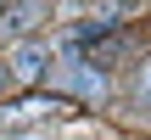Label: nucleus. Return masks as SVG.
<instances>
[{
	"mask_svg": "<svg viewBox=\"0 0 151 140\" xmlns=\"http://www.w3.org/2000/svg\"><path fill=\"white\" fill-rule=\"evenodd\" d=\"M56 84H62V90H73V95H90V101H101V95H106V67H95L90 56L67 51V56H62V73H56Z\"/></svg>",
	"mask_w": 151,
	"mask_h": 140,
	"instance_id": "f257e3e1",
	"label": "nucleus"
},
{
	"mask_svg": "<svg viewBox=\"0 0 151 140\" xmlns=\"http://www.w3.org/2000/svg\"><path fill=\"white\" fill-rule=\"evenodd\" d=\"M45 67H50L45 45H17V51H11V62H6V73H11L17 84H39V79H45Z\"/></svg>",
	"mask_w": 151,
	"mask_h": 140,
	"instance_id": "f03ea898",
	"label": "nucleus"
},
{
	"mask_svg": "<svg viewBox=\"0 0 151 140\" xmlns=\"http://www.w3.org/2000/svg\"><path fill=\"white\" fill-rule=\"evenodd\" d=\"M50 112H67V101L62 95H28L6 112V123H34V118H50Z\"/></svg>",
	"mask_w": 151,
	"mask_h": 140,
	"instance_id": "7ed1b4c3",
	"label": "nucleus"
},
{
	"mask_svg": "<svg viewBox=\"0 0 151 140\" xmlns=\"http://www.w3.org/2000/svg\"><path fill=\"white\" fill-rule=\"evenodd\" d=\"M0 17H6V28L17 34V28H34V22L45 17V6H11V11H0Z\"/></svg>",
	"mask_w": 151,
	"mask_h": 140,
	"instance_id": "20e7f679",
	"label": "nucleus"
},
{
	"mask_svg": "<svg viewBox=\"0 0 151 140\" xmlns=\"http://www.w3.org/2000/svg\"><path fill=\"white\" fill-rule=\"evenodd\" d=\"M134 101H140V107L151 112V56L140 62V73H134Z\"/></svg>",
	"mask_w": 151,
	"mask_h": 140,
	"instance_id": "39448f33",
	"label": "nucleus"
},
{
	"mask_svg": "<svg viewBox=\"0 0 151 140\" xmlns=\"http://www.w3.org/2000/svg\"><path fill=\"white\" fill-rule=\"evenodd\" d=\"M6 84H11V73H6V62H0V90H6Z\"/></svg>",
	"mask_w": 151,
	"mask_h": 140,
	"instance_id": "423d86ee",
	"label": "nucleus"
}]
</instances>
